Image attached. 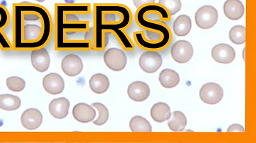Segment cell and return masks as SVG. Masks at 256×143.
<instances>
[{"label":"cell","mask_w":256,"mask_h":143,"mask_svg":"<svg viewBox=\"0 0 256 143\" xmlns=\"http://www.w3.org/2000/svg\"><path fill=\"white\" fill-rule=\"evenodd\" d=\"M70 103L65 97L54 99L50 104V112L54 117L57 119H65L69 114Z\"/></svg>","instance_id":"17"},{"label":"cell","mask_w":256,"mask_h":143,"mask_svg":"<svg viewBox=\"0 0 256 143\" xmlns=\"http://www.w3.org/2000/svg\"><path fill=\"white\" fill-rule=\"evenodd\" d=\"M159 4L168 9L171 16L176 14L182 9L181 0H160Z\"/></svg>","instance_id":"28"},{"label":"cell","mask_w":256,"mask_h":143,"mask_svg":"<svg viewBox=\"0 0 256 143\" xmlns=\"http://www.w3.org/2000/svg\"><path fill=\"white\" fill-rule=\"evenodd\" d=\"M224 94L223 88L214 82L206 84L200 90V98L208 104L220 103L224 98Z\"/></svg>","instance_id":"8"},{"label":"cell","mask_w":256,"mask_h":143,"mask_svg":"<svg viewBox=\"0 0 256 143\" xmlns=\"http://www.w3.org/2000/svg\"><path fill=\"white\" fill-rule=\"evenodd\" d=\"M172 118L168 121L170 129L173 131H182L188 125V119L183 112L175 111L173 112Z\"/></svg>","instance_id":"24"},{"label":"cell","mask_w":256,"mask_h":143,"mask_svg":"<svg viewBox=\"0 0 256 143\" xmlns=\"http://www.w3.org/2000/svg\"><path fill=\"white\" fill-rule=\"evenodd\" d=\"M151 117L159 123L169 120L172 117L171 108L164 102H158L152 107Z\"/></svg>","instance_id":"20"},{"label":"cell","mask_w":256,"mask_h":143,"mask_svg":"<svg viewBox=\"0 0 256 143\" xmlns=\"http://www.w3.org/2000/svg\"><path fill=\"white\" fill-rule=\"evenodd\" d=\"M22 105V100L18 96L6 94L0 95V109L12 112L18 110Z\"/></svg>","instance_id":"23"},{"label":"cell","mask_w":256,"mask_h":143,"mask_svg":"<svg viewBox=\"0 0 256 143\" xmlns=\"http://www.w3.org/2000/svg\"><path fill=\"white\" fill-rule=\"evenodd\" d=\"M246 28L242 26H236L230 29L229 38L232 43L236 45H242L246 41Z\"/></svg>","instance_id":"26"},{"label":"cell","mask_w":256,"mask_h":143,"mask_svg":"<svg viewBox=\"0 0 256 143\" xmlns=\"http://www.w3.org/2000/svg\"><path fill=\"white\" fill-rule=\"evenodd\" d=\"M62 69L69 77L78 76L84 70L82 59L75 54H69L62 60Z\"/></svg>","instance_id":"10"},{"label":"cell","mask_w":256,"mask_h":143,"mask_svg":"<svg viewBox=\"0 0 256 143\" xmlns=\"http://www.w3.org/2000/svg\"><path fill=\"white\" fill-rule=\"evenodd\" d=\"M128 96L136 102H141L149 98L150 95V88L146 82L137 81L132 82L128 87Z\"/></svg>","instance_id":"15"},{"label":"cell","mask_w":256,"mask_h":143,"mask_svg":"<svg viewBox=\"0 0 256 143\" xmlns=\"http://www.w3.org/2000/svg\"><path fill=\"white\" fill-rule=\"evenodd\" d=\"M224 11L229 19L238 21L244 16L245 7L239 0H228L224 4Z\"/></svg>","instance_id":"18"},{"label":"cell","mask_w":256,"mask_h":143,"mask_svg":"<svg viewBox=\"0 0 256 143\" xmlns=\"http://www.w3.org/2000/svg\"><path fill=\"white\" fill-rule=\"evenodd\" d=\"M73 116L78 122L87 124L94 121L96 119V111L92 105L86 103H79L74 107Z\"/></svg>","instance_id":"16"},{"label":"cell","mask_w":256,"mask_h":143,"mask_svg":"<svg viewBox=\"0 0 256 143\" xmlns=\"http://www.w3.org/2000/svg\"><path fill=\"white\" fill-rule=\"evenodd\" d=\"M133 2L136 7L140 8L146 4H153L156 2V0H133Z\"/></svg>","instance_id":"30"},{"label":"cell","mask_w":256,"mask_h":143,"mask_svg":"<svg viewBox=\"0 0 256 143\" xmlns=\"http://www.w3.org/2000/svg\"><path fill=\"white\" fill-rule=\"evenodd\" d=\"M159 80L160 83L165 88H173L176 87L180 82V75L171 69H165L160 73Z\"/></svg>","instance_id":"21"},{"label":"cell","mask_w":256,"mask_h":143,"mask_svg":"<svg viewBox=\"0 0 256 143\" xmlns=\"http://www.w3.org/2000/svg\"><path fill=\"white\" fill-rule=\"evenodd\" d=\"M90 4H55V50H92Z\"/></svg>","instance_id":"2"},{"label":"cell","mask_w":256,"mask_h":143,"mask_svg":"<svg viewBox=\"0 0 256 143\" xmlns=\"http://www.w3.org/2000/svg\"><path fill=\"white\" fill-rule=\"evenodd\" d=\"M110 80H109L108 77L102 73H98L92 75L89 81L90 88L94 93L98 94L106 93L110 88Z\"/></svg>","instance_id":"19"},{"label":"cell","mask_w":256,"mask_h":143,"mask_svg":"<svg viewBox=\"0 0 256 143\" xmlns=\"http://www.w3.org/2000/svg\"><path fill=\"white\" fill-rule=\"evenodd\" d=\"M162 58L158 52L146 51L140 58V66L146 73L156 72L162 65Z\"/></svg>","instance_id":"9"},{"label":"cell","mask_w":256,"mask_h":143,"mask_svg":"<svg viewBox=\"0 0 256 143\" xmlns=\"http://www.w3.org/2000/svg\"><path fill=\"white\" fill-rule=\"evenodd\" d=\"M43 114L35 108L26 109L21 117L22 124L28 130H36L43 122Z\"/></svg>","instance_id":"13"},{"label":"cell","mask_w":256,"mask_h":143,"mask_svg":"<svg viewBox=\"0 0 256 143\" xmlns=\"http://www.w3.org/2000/svg\"><path fill=\"white\" fill-rule=\"evenodd\" d=\"M43 87L48 93L57 95L64 92L65 82L58 74L50 73L44 77Z\"/></svg>","instance_id":"14"},{"label":"cell","mask_w":256,"mask_h":143,"mask_svg":"<svg viewBox=\"0 0 256 143\" xmlns=\"http://www.w3.org/2000/svg\"><path fill=\"white\" fill-rule=\"evenodd\" d=\"M6 86L10 90L20 92L26 87V82L21 77H10L6 80Z\"/></svg>","instance_id":"29"},{"label":"cell","mask_w":256,"mask_h":143,"mask_svg":"<svg viewBox=\"0 0 256 143\" xmlns=\"http://www.w3.org/2000/svg\"><path fill=\"white\" fill-rule=\"evenodd\" d=\"M132 12L124 5L94 4L92 50H105L110 33L116 35L124 49H134L132 40L124 31L132 24Z\"/></svg>","instance_id":"3"},{"label":"cell","mask_w":256,"mask_h":143,"mask_svg":"<svg viewBox=\"0 0 256 143\" xmlns=\"http://www.w3.org/2000/svg\"><path fill=\"white\" fill-rule=\"evenodd\" d=\"M214 60L217 63L222 64L232 63L235 60V50L233 47L226 43H220L214 47L212 52Z\"/></svg>","instance_id":"11"},{"label":"cell","mask_w":256,"mask_h":143,"mask_svg":"<svg viewBox=\"0 0 256 143\" xmlns=\"http://www.w3.org/2000/svg\"><path fill=\"white\" fill-rule=\"evenodd\" d=\"M218 13L212 6H204L196 11L195 20L197 26L202 29H210L218 22Z\"/></svg>","instance_id":"4"},{"label":"cell","mask_w":256,"mask_h":143,"mask_svg":"<svg viewBox=\"0 0 256 143\" xmlns=\"http://www.w3.org/2000/svg\"><path fill=\"white\" fill-rule=\"evenodd\" d=\"M104 61L110 70L116 72L122 71L127 65V55L124 50L118 48H110L106 52Z\"/></svg>","instance_id":"6"},{"label":"cell","mask_w":256,"mask_h":143,"mask_svg":"<svg viewBox=\"0 0 256 143\" xmlns=\"http://www.w3.org/2000/svg\"><path fill=\"white\" fill-rule=\"evenodd\" d=\"M32 66L40 72H45L48 70L50 65V53L45 48L32 50L31 54Z\"/></svg>","instance_id":"12"},{"label":"cell","mask_w":256,"mask_h":143,"mask_svg":"<svg viewBox=\"0 0 256 143\" xmlns=\"http://www.w3.org/2000/svg\"><path fill=\"white\" fill-rule=\"evenodd\" d=\"M130 128L133 132H152V127L146 118L136 116L131 119Z\"/></svg>","instance_id":"25"},{"label":"cell","mask_w":256,"mask_h":143,"mask_svg":"<svg viewBox=\"0 0 256 143\" xmlns=\"http://www.w3.org/2000/svg\"><path fill=\"white\" fill-rule=\"evenodd\" d=\"M12 16L4 5L0 4V48L3 51L12 50V43L10 41L6 31L11 23Z\"/></svg>","instance_id":"5"},{"label":"cell","mask_w":256,"mask_h":143,"mask_svg":"<svg viewBox=\"0 0 256 143\" xmlns=\"http://www.w3.org/2000/svg\"><path fill=\"white\" fill-rule=\"evenodd\" d=\"M245 129L240 124H233L228 129V132H245Z\"/></svg>","instance_id":"31"},{"label":"cell","mask_w":256,"mask_h":143,"mask_svg":"<svg viewBox=\"0 0 256 143\" xmlns=\"http://www.w3.org/2000/svg\"><path fill=\"white\" fill-rule=\"evenodd\" d=\"M194 48L190 42L186 40H178L172 48L171 53L173 59L176 63L184 64L188 63L193 57Z\"/></svg>","instance_id":"7"},{"label":"cell","mask_w":256,"mask_h":143,"mask_svg":"<svg viewBox=\"0 0 256 143\" xmlns=\"http://www.w3.org/2000/svg\"><path fill=\"white\" fill-rule=\"evenodd\" d=\"M35 1H38V2L40 3H43L44 2V1H46V0H35Z\"/></svg>","instance_id":"32"},{"label":"cell","mask_w":256,"mask_h":143,"mask_svg":"<svg viewBox=\"0 0 256 143\" xmlns=\"http://www.w3.org/2000/svg\"><path fill=\"white\" fill-rule=\"evenodd\" d=\"M192 22L191 18L186 15H181L178 16L174 23V31L178 36H186L191 31Z\"/></svg>","instance_id":"22"},{"label":"cell","mask_w":256,"mask_h":143,"mask_svg":"<svg viewBox=\"0 0 256 143\" xmlns=\"http://www.w3.org/2000/svg\"><path fill=\"white\" fill-rule=\"evenodd\" d=\"M92 107L98 111L99 116L96 120L94 121V124L97 126H102L107 123L109 119L108 109L104 104L100 102H96L92 104Z\"/></svg>","instance_id":"27"},{"label":"cell","mask_w":256,"mask_h":143,"mask_svg":"<svg viewBox=\"0 0 256 143\" xmlns=\"http://www.w3.org/2000/svg\"><path fill=\"white\" fill-rule=\"evenodd\" d=\"M12 28V50L32 51L50 43L54 25L46 7L22 2L13 4Z\"/></svg>","instance_id":"1"}]
</instances>
